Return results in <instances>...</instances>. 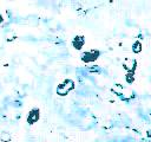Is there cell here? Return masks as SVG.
I'll list each match as a JSON object with an SVG mask.
<instances>
[{
    "label": "cell",
    "mask_w": 151,
    "mask_h": 142,
    "mask_svg": "<svg viewBox=\"0 0 151 142\" xmlns=\"http://www.w3.org/2000/svg\"><path fill=\"white\" fill-rule=\"evenodd\" d=\"M0 22H2V15L0 14Z\"/></svg>",
    "instance_id": "ba28073f"
},
{
    "label": "cell",
    "mask_w": 151,
    "mask_h": 142,
    "mask_svg": "<svg viewBox=\"0 0 151 142\" xmlns=\"http://www.w3.org/2000/svg\"><path fill=\"white\" fill-rule=\"evenodd\" d=\"M99 56V51H94V50H91V51H86L81 54V59L83 62L85 63H88V62H93L98 58Z\"/></svg>",
    "instance_id": "6da1fadb"
},
{
    "label": "cell",
    "mask_w": 151,
    "mask_h": 142,
    "mask_svg": "<svg viewBox=\"0 0 151 142\" xmlns=\"http://www.w3.org/2000/svg\"><path fill=\"white\" fill-rule=\"evenodd\" d=\"M84 43H85V39H84V37H83V36H77V37L73 39V41H72V45H73V47H74V49H77V50H80V49L83 47Z\"/></svg>",
    "instance_id": "3957f363"
},
{
    "label": "cell",
    "mask_w": 151,
    "mask_h": 142,
    "mask_svg": "<svg viewBox=\"0 0 151 142\" xmlns=\"http://www.w3.org/2000/svg\"><path fill=\"white\" fill-rule=\"evenodd\" d=\"M0 140H1V142H9L11 141V135L8 133L4 131V133L0 134Z\"/></svg>",
    "instance_id": "5b68a950"
},
{
    "label": "cell",
    "mask_w": 151,
    "mask_h": 142,
    "mask_svg": "<svg viewBox=\"0 0 151 142\" xmlns=\"http://www.w3.org/2000/svg\"><path fill=\"white\" fill-rule=\"evenodd\" d=\"M142 45H140V43H138V41H136L134 44H133V51L134 52H139L140 50H142V47H140Z\"/></svg>",
    "instance_id": "52a82bcc"
},
{
    "label": "cell",
    "mask_w": 151,
    "mask_h": 142,
    "mask_svg": "<svg viewBox=\"0 0 151 142\" xmlns=\"http://www.w3.org/2000/svg\"><path fill=\"white\" fill-rule=\"evenodd\" d=\"M63 84H64V86H65V88H66L68 91H70V90H72V89L74 88V83H73L71 79H66V80H65Z\"/></svg>",
    "instance_id": "8992f818"
},
{
    "label": "cell",
    "mask_w": 151,
    "mask_h": 142,
    "mask_svg": "<svg viewBox=\"0 0 151 142\" xmlns=\"http://www.w3.org/2000/svg\"><path fill=\"white\" fill-rule=\"evenodd\" d=\"M67 92H68V90L64 86V84L58 85V88H57V93H58V95H60V96H65V95H67Z\"/></svg>",
    "instance_id": "277c9868"
},
{
    "label": "cell",
    "mask_w": 151,
    "mask_h": 142,
    "mask_svg": "<svg viewBox=\"0 0 151 142\" xmlns=\"http://www.w3.org/2000/svg\"><path fill=\"white\" fill-rule=\"evenodd\" d=\"M39 117H40V111H39L38 108H34L27 115V123L28 124H34L39 120Z\"/></svg>",
    "instance_id": "7a4b0ae2"
}]
</instances>
